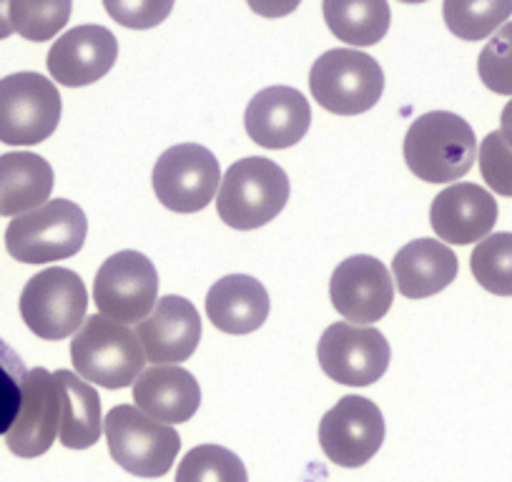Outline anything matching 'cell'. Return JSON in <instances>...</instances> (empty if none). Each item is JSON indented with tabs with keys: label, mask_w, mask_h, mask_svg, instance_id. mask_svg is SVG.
<instances>
[{
	"label": "cell",
	"mask_w": 512,
	"mask_h": 482,
	"mask_svg": "<svg viewBox=\"0 0 512 482\" xmlns=\"http://www.w3.org/2000/svg\"><path fill=\"white\" fill-rule=\"evenodd\" d=\"M309 88L324 111L357 116L377 106L384 93V73L382 66L367 53L334 48L314 61Z\"/></svg>",
	"instance_id": "8992f818"
},
{
	"label": "cell",
	"mask_w": 512,
	"mask_h": 482,
	"mask_svg": "<svg viewBox=\"0 0 512 482\" xmlns=\"http://www.w3.org/2000/svg\"><path fill=\"white\" fill-rule=\"evenodd\" d=\"M156 297H159V274L154 262L134 249L108 257L96 272L93 302L101 317L111 322H144L159 302Z\"/></svg>",
	"instance_id": "9c48e42d"
},
{
	"label": "cell",
	"mask_w": 512,
	"mask_h": 482,
	"mask_svg": "<svg viewBox=\"0 0 512 482\" xmlns=\"http://www.w3.org/2000/svg\"><path fill=\"white\" fill-rule=\"evenodd\" d=\"M134 402L151 420L181 425L199 410L201 387L184 367L159 365L141 372L139 380L134 382Z\"/></svg>",
	"instance_id": "d6986e66"
},
{
	"label": "cell",
	"mask_w": 512,
	"mask_h": 482,
	"mask_svg": "<svg viewBox=\"0 0 512 482\" xmlns=\"http://www.w3.org/2000/svg\"><path fill=\"white\" fill-rule=\"evenodd\" d=\"M176 482H249L239 455L221 445H199L184 455Z\"/></svg>",
	"instance_id": "4316f807"
},
{
	"label": "cell",
	"mask_w": 512,
	"mask_h": 482,
	"mask_svg": "<svg viewBox=\"0 0 512 482\" xmlns=\"http://www.w3.org/2000/svg\"><path fill=\"white\" fill-rule=\"evenodd\" d=\"M26 375L28 370L21 354L0 339V435H8L16 422Z\"/></svg>",
	"instance_id": "f546056e"
},
{
	"label": "cell",
	"mask_w": 512,
	"mask_h": 482,
	"mask_svg": "<svg viewBox=\"0 0 512 482\" xmlns=\"http://www.w3.org/2000/svg\"><path fill=\"white\" fill-rule=\"evenodd\" d=\"M317 357L329 380L349 387H369L384 377L392 349L387 337L369 324L337 322L324 329Z\"/></svg>",
	"instance_id": "30bf717a"
},
{
	"label": "cell",
	"mask_w": 512,
	"mask_h": 482,
	"mask_svg": "<svg viewBox=\"0 0 512 482\" xmlns=\"http://www.w3.org/2000/svg\"><path fill=\"white\" fill-rule=\"evenodd\" d=\"M11 3L13 0H0V41H6V38L16 33L11 21Z\"/></svg>",
	"instance_id": "836d02e7"
},
{
	"label": "cell",
	"mask_w": 512,
	"mask_h": 482,
	"mask_svg": "<svg viewBox=\"0 0 512 482\" xmlns=\"http://www.w3.org/2000/svg\"><path fill=\"white\" fill-rule=\"evenodd\" d=\"M53 169L43 156L13 151L0 156V216H21L46 204Z\"/></svg>",
	"instance_id": "7402d4cb"
},
{
	"label": "cell",
	"mask_w": 512,
	"mask_h": 482,
	"mask_svg": "<svg viewBox=\"0 0 512 482\" xmlns=\"http://www.w3.org/2000/svg\"><path fill=\"white\" fill-rule=\"evenodd\" d=\"M329 297L347 322L374 324L390 312L395 302V282L382 262L357 254L334 269Z\"/></svg>",
	"instance_id": "4fadbf2b"
},
{
	"label": "cell",
	"mask_w": 512,
	"mask_h": 482,
	"mask_svg": "<svg viewBox=\"0 0 512 482\" xmlns=\"http://www.w3.org/2000/svg\"><path fill=\"white\" fill-rule=\"evenodd\" d=\"M480 174L495 194L512 196V146L502 139L500 131H492L480 144Z\"/></svg>",
	"instance_id": "4dcf8cb0"
},
{
	"label": "cell",
	"mask_w": 512,
	"mask_h": 482,
	"mask_svg": "<svg viewBox=\"0 0 512 482\" xmlns=\"http://www.w3.org/2000/svg\"><path fill=\"white\" fill-rule=\"evenodd\" d=\"M118 58V41L103 26H78L63 33L48 51V73L68 88L101 81Z\"/></svg>",
	"instance_id": "2e32d148"
},
{
	"label": "cell",
	"mask_w": 512,
	"mask_h": 482,
	"mask_svg": "<svg viewBox=\"0 0 512 482\" xmlns=\"http://www.w3.org/2000/svg\"><path fill=\"white\" fill-rule=\"evenodd\" d=\"M269 292L262 282L246 274L219 279L206 294V314L211 324L226 334H251L269 317Z\"/></svg>",
	"instance_id": "44dd1931"
},
{
	"label": "cell",
	"mask_w": 512,
	"mask_h": 482,
	"mask_svg": "<svg viewBox=\"0 0 512 482\" xmlns=\"http://www.w3.org/2000/svg\"><path fill=\"white\" fill-rule=\"evenodd\" d=\"M480 81L500 96H512V21L487 41L477 58Z\"/></svg>",
	"instance_id": "f1b7e54d"
},
{
	"label": "cell",
	"mask_w": 512,
	"mask_h": 482,
	"mask_svg": "<svg viewBox=\"0 0 512 482\" xmlns=\"http://www.w3.org/2000/svg\"><path fill=\"white\" fill-rule=\"evenodd\" d=\"M430 224L442 241L467 247L490 236L497 224V201L477 184H452L432 201Z\"/></svg>",
	"instance_id": "ac0fdd59"
},
{
	"label": "cell",
	"mask_w": 512,
	"mask_h": 482,
	"mask_svg": "<svg viewBox=\"0 0 512 482\" xmlns=\"http://www.w3.org/2000/svg\"><path fill=\"white\" fill-rule=\"evenodd\" d=\"M500 134L507 144L512 146V101H507V106L502 108V116H500Z\"/></svg>",
	"instance_id": "e575fe53"
},
{
	"label": "cell",
	"mask_w": 512,
	"mask_h": 482,
	"mask_svg": "<svg viewBox=\"0 0 512 482\" xmlns=\"http://www.w3.org/2000/svg\"><path fill=\"white\" fill-rule=\"evenodd\" d=\"M322 13L337 41L349 46H377L390 31L387 0H322Z\"/></svg>",
	"instance_id": "cb8c5ba5"
},
{
	"label": "cell",
	"mask_w": 512,
	"mask_h": 482,
	"mask_svg": "<svg viewBox=\"0 0 512 482\" xmlns=\"http://www.w3.org/2000/svg\"><path fill=\"white\" fill-rule=\"evenodd\" d=\"M88 234V219L76 201L53 199L16 216L6 229V249L16 262L48 264L76 257Z\"/></svg>",
	"instance_id": "277c9868"
},
{
	"label": "cell",
	"mask_w": 512,
	"mask_h": 482,
	"mask_svg": "<svg viewBox=\"0 0 512 482\" xmlns=\"http://www.w3.org/2000/svg\"><path fill=\"white\" fill-rule=\"evenodd\" d=\"M289 176L277 161L249 156L229 166L221 179L216 211L231 229L251 231L277 219L289 201Z\"/></svg>",
	"instance_id": "3957f363"
},
{
	"label": "cell",
	"mask_w": 512,
	"mask_h": 482,
	"mask_svg": "<svg viewBox=\"0 0 512 482\" xmlns=\"http://www.w3.org/2000/svg\"><path fill=\"white\" fill-rule=\"evenodd\" d=\"M472 277L497 297H512V234L500 231L477 241L470 257Z\"/></svg>",
	"instance_id": "484cf974"
},
{
	"label": "cell",
	"mask_w": 512,
	"mask_h": 482,
	"mask_svg": "<svg viewBox=\"0 0 512 482\" xmlns=\"http://www.w3.org/2000/svg\"><path fill=\"white\" fill-rule=\"evenodd\" d=\"M136 334L144 347L146 362L154 367L179 365L199 347L201 317L189 299L169 294L156 302L144 322H139Z\"/></svg>",
	"instance_id": "e0dca14e"
},
{
	"label": "cell",
	"mask_w": 512,
	"mask_h": 482,
	"mask_svg": "<svg viewBox=\"0 0 512 482\" xmlns=\"http://www.w3.org/2000/svg\"><path fill=\"white\" fill-rule=\"evenodd\" d=\"M61 432V392L56 377L43 367H36L23 380L21 410L8 430V450L18 457H41L56 442Z\"/></svg>",
	"instance_id": "5bb4252c"
},
{
	"label": "cell",
	"mask_w": 512,
	"mask_h": 482,
	"mask_svg": "<svg viewBox=\"0 0 512 482\" xmlns=\"http://www.w3.org/2000/svg\"><path fill=\"white\" fill-rule=\"evenodd\" d=\"M58 392H61V445L68 450H88L103 432L101 397L96 387L71 370H58Z\"/></svg>",
	"instance_id": "603a6c76"
},
{
	"label": "cell",
	"mask_w": 512,
	"mask_h": 482,
	"mask_svg": "<svg viewBox=\"0 0 512 482\" xmlns=\"http://www.w3.org/2000/svg\"><path fill=\"white\" fill-rule=\"evenodd\" d=\"M477 139L465 118L450 111L425 113L405 136V161L412 174L427 184H447L470 174Z\"/></svg>",
	"instance_id": "6da1fadb"
},
{
	"label": "cell",
	"mask_w": 512,
	"mask_h": 482,
	"mask_svg": "<svg viewBox=\"0 0 512 482\" xmlns=\"http://www.w3.org/2000/svg\"><path fill=\"white\" fill-rule=\"evenodd\" d=\"M174 3L176 0H103V8L123 28L149 31L171 16Z\"/></svg>",
	"instance_id": "1f68e13d"
},
{
	"label": "cell",
	"mask_w": 512,
	"mask_h": 482,
	"mask_svg": "<svg viewBox=\"0 0 512 482\" xmlns=\"http://www.w3.org/2000/svg\"><path fill=\"white\" fill-rule=\"evenodd\" d=\"M156 199L176 214H196L214 201L221 184L216 156L206 146L179 144L166 149L154 166Z\"/></svg>",
	"instance_id": "8fae6325"
},
{
	"label": "cell",
	"mask_w": 512,
	"mask_h": 482,
	"mask_svg": "<svg viewBox=\"0 0 512 482\" xmlns=\"http://www.w3.org/2000/svg\"><path fill=\"white\" fill-rule=\"evenodd\" d=\"M251 11L262 18H284L299 8L302 0H246Z\"/></svg>",
	"instance_id": "d6a6232c"
},
{
	"label": "cell",
	"mask_w": 512,
	"mask_h": 482,
	"mask_svg": "<svg viewBox=\"0 0 512 482\" xmlns=\"http://www.w3.org/2000/svg\"><path fill=\"white\" fill-rule=\"evenodd\" d=\"M61 121L56 83L33 71L0 78V144L36 146L51 139Z\"/></svg>",
	"instance_id": "52a82bcc"
},
{
	"label": "cell",
	"mask_w": 512,
	"mask_h": 482,
	"mask_svg": "<svg viewBox=\"0 0 512 482\" xmlns=\"http://www.w3.org/2000/svg\"><path fill=\"white\" fill-rule=\"evenodd\" d=\"M86 284L66 267L43 269L28 279L21 294V317L46 342L66 339L86 322Z\"/></svg>",
	"instance_id": "ba28073f"
},
{
	"label": "cell",
	"mask_w": 512,
	"mask_h": 482,
	"mask_svg": "<svg viewBox=\"0 0 512 482\" xmlns=\"http://www.w3.org/2000/svg\"><path fill=\"white\" fill-rule=\"evenodd\" d=\"M384 442L382 410L372 400L347 395L319 422V445L339 467H362Z\"/></svg>",
	"instance_id": "7c38bea8"
},
{
	"label": "cell",
	"mask_w": 512,
	"mask_h": 482,
	"mask_svg": "<svg viewBox=\"0 0 512 482\" xmlns=\"http://www.w3.org/2000/svg\"><path fill=\"white\" fill-rule=\"evenodd\" d=\"M71 359L78 375L106 390H126L144 372L146 354L139 334L128 324L93 314L78 327L71 342Z\"/></svg>",
	"instance_id": "7a4b0ae2"
},
{
	"label": "cell",
	"mask_w": 512,
	"mask_h": 482,
	"mask_svg": "<svg viewBox=\"0 0 512 482\" xmlns=\"http://www.w3.org/2000/svg\"><path fill=\"white\" fill-rule=\"evenodd\" d=\"M113 462L136 477H164L181 450L179 432L134 405H118L103 420Z\"/></svg>",
	"instance_id": "5b68a950"
},
{
	"label": "cell",
	"mask_w": 512,
	"mask_h": 482,
	"mask_svg": "<svg viewBox=\"0 0 512 482\" xmlns=\"http://www.w3.org/2000/svg\"><path fill=\"white\" fill-rule=\"evenodd\" d=\"M246 134L264 149H289L307 136L312 126V106L289 86H269L246 106Z\"/></svg>",
	"instance_id": "9a60e30c"
},
{
	"label": "cell",
	"mask_w": 512,
	"mask_h": 482,
	"mask_svg": "<svg viewBox=\"0 0 512 482\" xmlns=\"http://www.w3.org/2000/svg\"><path fill=\"white\" fill-rule=\"evenodd\" d=\"M397 289L407 299H427L450 287L460 272L455 252L437 239L405 244L392 259Z\"/></svg>",
	"instance_id": "ffe728a7"
},
{
	"label": "cell",
	"mask_w": 512,
	"mask_h": 482,
	"mask_svg": "<svg viewBox=\"0 0 512 482\" xmlns=\"http://www.w3.org/2000/svg\"><path fill=\"white\" fill-rule=\"evenodd\" d=\"M400 3H425V0H400Z\"/></svg>",
	"instance_id": "d590c367"
},
{
	"label": "cell",
	"mask_w": 512,
	"mask_h": 482,
	"mask_svg": "<svg viewBox=\"0 0 512 482\" xmlns=\"http://www.w3.org/2000/svg\"><path fill=\"white\" fill-rule=\"evenodd\" d=\"M73 0H13L11 21L18 36L43 43L56 38L71 21Z\"/></svg>",
	"instance_id": "83f0119b"
},
{
	"label": "cell",
	"mask_w": 512,
	"mask_h": 482,
	"mask_svg": "<svg viewBox=\"0 0 512 482\" xmlns=\"http://www.w3.org/2000/svg\"><path fill=\"white\" fill-rule=\"evenodd\" d=\"M512 16V0H445L442 18L460 41H485Z\"/></svg>",
	"instance_id": "d4e9b609"
}]
</instances>
